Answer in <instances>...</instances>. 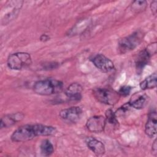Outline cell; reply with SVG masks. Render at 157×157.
Wrapping results in <instances>:
<instances>
[{"label": "cell", "instance_id": "obj_1", "mask_svg": "<svg viewBox=\"0 0 157 157\" xmlns=\"http://www.w3.org/2000/svg\"><path fill=\"white\" fill-rule=\"evenodd\" d=\"M56 132L55 127L42 124H25L18 128L11 135L10 139L13 142H26L37 136H48Z\"/></svg>", "mask_w": 157, "mask_h": 157}, {"label": "cell", "instance_id": "obj_7", "mask_svg": "<svg viewBox=\"0 0 157 157\" xmlns=\"http://www.w3.org/2000/svg\"><path fill=\"white\" fill-rule=\"evenodd\" d=\"M82 112V109L80 107L74 106L61 110L59 112V116L66 123H75L80 119Z\"/></svg>", "mask_w": 157, "mask_h": 157}, {"label": "cell", "instance_id": "obj_10", "mask_svg": "<svg viewBox=\"0 0 157 157\" xmlns=\"http://www.w3.org/2000/svg\"><path fill=\"white\" fill-rule=\"evenodd\" d=\"M93 64L103 72H109L114 69V64L112 61L102 54H97L92 59Z\"/></svg>", "mask_w": 157, "mask_h": 157}, {"label": "cell", "instance_id": "obj_9", "mask_svg": "<svg viewBox=\"0 0 157 157\" xmlns=\"http://www.w3.org/2000/svg\"><path fill=\"white\" fill-rule=\"evenodd\" d=\"M107 121L102 115H94L90 117L86 123V128L92 132H101L104 131Z\"/></svg>", "mask_w": 157, "mask_h": 157}, {"label": "cell", "instance_id": "obj_19", "mask_svg": "<svg viewBox=\"0 0 157 157\" xmlns=\"http://www.w3.org/2000/svg\"><path fill=\"white\" fill-rule=\"evenodd\" d=\"M147 5L146 1H135L132 3V9L136 12H141L145 9Z\"/></svg>", "mask_w": 157, "mask_h": 157}, {"label": "cell", "instance_id": "obj_13", "mask_svg": "<svg viewBox=\"0 0 157 157\" xmlns=\"http://www.w3.org/2000/svg\"><path fill=\"white\" fill-rule=\"evenodd\" d=\"M82 86L78 83L70 84L65 91V95L71 101H79L82 98Z\"/></svg>", "mask_w": 157, "mask_h": 157}, {"label": "cell", "instance_id": "obj_5", "mask_svg": "<svg viewBox=\"0 0 157 157\" xmlns=\"http://www.w3.org/2000/svg\"><path fill=\"white\" fill-rule=\"evenodd\" d=\"M93 94L98 101L110 105L115 104L120 98L118 91L107 88H96L93 90Z\"/></svg>", "mask_w": 157, "mask_h": 157}, {"label": "cell", "instance_id": "obj_3", "mask_svg": "<svg viewBox=\"0 0 157 157\" xmlns=\"http://www.w3.org/2000/svg\"><path fill=\"white\" fill-rule=\"evenodd\" d=\"M144 33L140 30L136 31L130 35L121 39L118 45V50L120 53L124 54L133 50L142 41Z\"/></svg>", "mask_w": 157, "mask_h": 157}, {"label": "cell", "instance_id": "obj_16", "mask_svg": "<svg viewBox=\"0 0 157 157\" xmlns=\"http://www.w3.org/2000/svg\"><path fill=\"white\" fill-rule=\"evenodd\" d=\"M156 84L157 75L156 73H153L146 77L144 80H142L140 83L139 86L142 90H145L156 88Z\"/></svg>", "mask_w": 157, "mask_h": 157}, {"label": "cell", "instance_id": "obj_23", "mask_svg": "<svg viewBox=\"0 0 157 157\" xmlns=\"http://www.w3.org/2000/svg\"><path fill=\"white\" fill-rule=\"evenodd\" d=\"M157 145H156V140L155 139L153 142V144H152V151L153 153H155V155H156V151H157Z\"/></svg>", "mask_w": 157, "mask_h": 157}, {"label": "cell", "instance_id": "obj_8", "mask_svg": "<svg viewBox=\"0 0 157 157\" xmlns=\"http://www.w3.org/2000/svg\"><path fill=\"white\" fill-rule=\"evenodd\" d=\"M23 3V1H11L7 2V6L5 7V12H6V13H5L4 18L2 20L4 21V24H7L15 18L20 11Z\"/></svg>", "mask_w": 157, "mask_h": 157}, {"label": "cell", "instance_id": "obj_22", "mask_svg": "<svg viewBox=\"0 0 157 157\" xmlns=\"http://www.w3.org/2000/svg\"><path fill=\"white\" fill-rule=\"evenodd\" d=\"M48 40H50V37L47 34H43L40 37V40L42 42H46Z\"/></svg>", "mask_w": 157, "mask_h": 157}, {"label": "cell", "instance_id": "obj_21", "mask_svg": "<svg viewBox=\"0 0 157 157\" xmlns=\"http://www.w3.org/2000/svg\"><path fill=\"white\" fill-rule=\"evenodd\" d=\"M150 9L151 10L152 12V13H153V15H156V9H157V1H152V2L150 4Z\"/></svg>", "mask_w": 157, "mask_h": 157}, {"label": "cell", "instance_id": "obj_20", "mask_svg": "<svg viewBox=\"0 0 157 157\" xmlns=\"http://www.w3.org/2000/svg\"><path fill=\"white\" fill-rule=\"evenodd\" d=\"M132 90V87L129 85H124L120 88L118 90V93L120 96L126 97L129 94Z\"/></svg>", "mask_w": 157, "mask_h": 157}, {"label": "cell", "instance_id": "obj_2", "mask_svg": "<svg viewBox=\"0 0 157 157\" xmlns=\"http://www.w3.org/2000/svg\"><path fill=\"white\" fill-rule=\"evenodd\" d=\"M63 88V82L56 79L40 80L36 82L33 86L34 91L42 96H49L59 93Z\"/></svg>", "mask_w": 157, "mask_h": 157}, {"label": "cell", "instance_id": "obj_18", "mask_svg": "<svg viewBox=\"0 0 157 157\" xmlns=\"http://www.w3.org/2000/svg\"><path fill=\"white\" fill-rule=\"evenodd\" d=\"M105 115L107 122L113 126L118 125V121L117 119V115L115 114V112H114L112 109H109L107 110L105 112Z\"/></svg>", "mask_w": 157, "mask_h": 157}, {"label": "cell", "instance_id": "obj_4", "mask_svg": "<svg viewBox=\"0 0 157 157\" xmlns=\"http://www.w3.org/2000/svg\"><path fill=\"white\" fill-rule=\"evenodd\" d=\"M32 64L31 56L26 52H17L9 55L7 66L12 70H21L29 67Z\"/></svg>", "mask_w": 157, "mask_h": 157}, {"label": "cell", "instance_id": "obj_14", "mask_svg": "<svg viewBox=\"0 0 157 157\" xmlns=\"http://www.w3.org/2000/svg\"><path fill=\"white\" fill-rule=\"evenodd\" d=\"M24 115L21 112L6 115L1 119L0 127L1 129L9 128L15 124L17 122L21 121Z\"/></svg>", "mask_w": 157, "mask_h": 157}, {"label": "cell", "instance_id": "obj_11", "mask_svg": "<svg viewBox=\"0 0 157 157\" xmlns=\"http://www.w3.org/2000/svg\"><path fill=\"white\" fill-rule=\"evenodd\" d=\"M157 114L155 110H151L148 115L145 125V132L149 137H154L156 134Z\"/></svg>", "mask_w": 157, "mask_h": 157}, {"label": "cell", "instance_id": "obj_17", "mask_svg": "<svg viewBox=\"0 0 157 157\" xmlns=\"http://www.w3.org/2000/svg\"><path fill=\"white\" fill-rule=\"evenodd\" d=\"M40 150L41 154L43 156H48L53 153L54 151V148L52 144L49 140L45 139L40 144Z\"/></svg>", "mask_w": 157, "mask_h": 157}, {"label": "cell", "instance_id": "obj_12", "mask_svg": "<svg viewBox=\"0 0 157 157\" xmlns=\"http://www.w3.org/2000/svg\"><path fill=\"white\" fill-rule=\"evenodd\" d=\"M149 97L145 93H136L131 98L128 104L131 107L136 109H142L148 104Z\"/></svg>", "mask_w": 157, "mask_h": 157}, {"label": "cell", "instance_id": "obj_15", "mask_svg": "<svg viewBox=\"0 0 157 157\" xmlns=\"http://www.w3.org/2000/svg\"><path fill=\"white\" fill-rule=\"evenodd\" d=\"M86 144L87 147L96 155L101 156L103 155L105 152V146L104 144L95 138L90 137L86 140Z\"/></svg>", "mask_w": 157, "mask_h": 157}, {"label": "cell", "instance_id": "obj_6", "mask_svg": "<svg viewBox=\"0 0 157 157\" xmlns=\"http://www.w3.org/2000/svg\"><path fill=\"white\" fill-rule=\"evenodd\" d=\"M156 42H153L137 54L135 64L138 74L141 73L145 66L148 64L151 56L156 54Z\"/></svg>", "mask_w": 157, "mask_h": 157}]
</instances>
